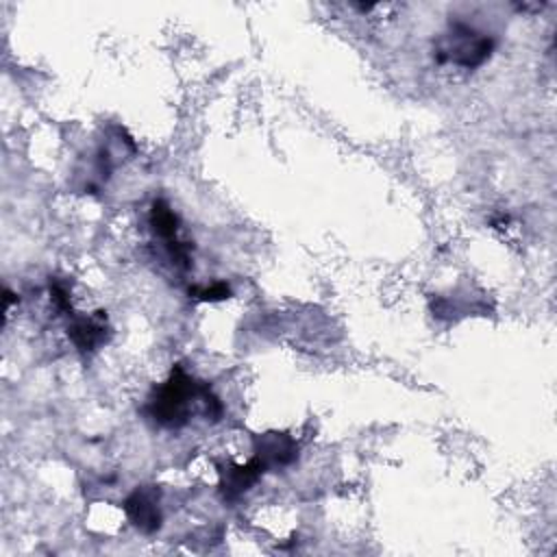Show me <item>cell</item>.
Returning <instances> with one entry per match:
<instances>
[{"instance_id":"cell-1","label":"cell","mask_w":557,"mask_h":557,"mask_svg":"<svg viewBox=\"0 0 557 557\" xmlns=\"http://www.w3.org/2000/svg\"><path fill=\"white\" fill-rule=\"evenodd\" d=\"M196 411L218 422L224 405L209 383L194 379L181 363L172 366L168 379L150 392L144 405L146 418L161 429H183Z\"/></svg>"},{"instance_id":"cell-2","label":"cell","mask_w":557,"mask_h":557,"mask_svg":"<svg viewBox=\"0 0 557 557\" xmlns=\"http://www.w3.org/2000/svg\"><path fill=\"white\" fill-rule=\"evenodd\" d=\"M496 48V39L466 22H450L448 28L435 39L433 59L437 63H453L463 70L483 65Z\"/></svg>"},{"instance_id":"cell-3","label":"cell","mask_w":557,"mask_h":557,"mask_svg":"<svg viewBox=\"0 0 557 557\" xmlns=\"http://www.w3.org/2000/svg\"><path fill=\"white\" fill-rule=\"evenodd\" d=\"M148 222H150V231L152 235L163 244L170 261L178 268V270H189L191 268V250H194V244L191 242H185L178 237V215L176 211L168 205V200L163 198H157L150 207V215H148Z\"/></svg>"},{"instance_id":"cell-4","label":"cell","mask_w":557,"mask_h":557,"mask_svg":"<svg viewBox=\"0 0 557 557\" xmlns=\"http://www.w3.org/2000/svg\"><path fill=\"white\" fill-rule=\"evenodd\" d=\"M161 490L157 485H137L122 503V509L128 522L150 535L161 529L163 513H161Z\"/></svg>"},{"instance_id":"cell-5","label":"cell","mask_w":557,"mask_h":557,"mask_svg":"<svg viewBox=\"0 0 557 557\" xmlns=\"http://www.w3.org/2000/svg\"><path fill=\"white\" fill-rule=\"evenodd\" d=\"M252 457L265 472L281 470L298 459V442L285 431H265L252 437Z\"/></svg>"},{"instance_id":"cell-6","label":"cell","mask_w":557,"mask_h":557,"mask_svg":"<svg viewBox=\"0 0 557 557\" xmlns=\"http://www.w3.org/2000/svg\"><path fill=\"white\" fill-rule=\"evenodd\" d=\"M265 474L263 466L250 457L246 463H218V492L224 503L239 500Z\"/></svg>"},{"instance_id":"cell-7","label":"cell","mask_w":557,"mask_h":557,"mask_svg":"<svg viewBox=\"0 0 557 557\" xmlns=\"http://www.w3.org/2000/svg\"><path fill=\"white\" fill-rule=\"evenodd\" d=\"M67 337L81 352H94L104 346L111 337V329L107 322V311L98 309L89 315L72 313L67 322Z\"/></svg>"},{"instance_id":"cell-8","label":"cell","mask_w":557,"mask_h":557,"mask_svg":"<svg viewBox=\"0 0 557 557\" xmlns=\"http://www.w3.org/2000/svg\"><path fill=\"white\" fill-rule=\"evenodd\" d=\"M187 294L191 300H198V302H218V300L231 298V287L224 281H215L211 285H191Z\"/></svg>"},{"instance_id":"cell-9","label":"cell","mask_w":557,"mask_h":557,"mask_svg":"<svg viewBox=\"0 0 557 557\" xmlns=\"http://www.w3.org/2000/svg\"><path fill=\"white\" fill-rule=\"evenodd\" d=\"M50 302H52V307H54V311H57L59 315H72V313H74V311H72L70 292H67L65 283L59 281V278L50 281Z\"/></svg>"}]
</instances>
